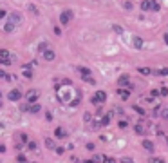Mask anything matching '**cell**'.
Returning a JSON list of instances; mask_svg holds the SVG:
<instances>
[{
    "label": "cell",
    "instance_id": "6da1fadb",
    "mask_svg": "<svg viewBox=\"0 0 168 163\" xmlns=\"http://www.w3.org/2000/svg\"><path fill=\"white\" fill-rule=\"evenodd\" d=\"M22 25V15L18 13V11H11L9 15H7V20H5V24H4V33H13L14 29H18Z\"/></svg>",
    "mask_w": 168,
    "mask_h": 163
},
{
    "label": "cell",
    "instance_id": "7a4b0ae2",
    "mask_svg": "<svg viewBox=\"0 0 168 163\" xmlns=\"http://www.w3.org/2000/svg\"><path fill=\"white\" fill-rule=\"evenodd\" d=\"M16 60V56L13 53H9L7 49H0V64L2 65H13Z\"/></svg>",
    "mask_w": 168,
    "mask_h": 163
},
{
    "label": "cell",
    "instance_id": "3957f363",
    "mask_svg": "<svg viewBox=\"0 0 168 163\" xmlns=\"http://www.w3.org/2000/svg\"><path fill=\"white\" fill-rule=\"evenodd\" d=\"M105 102H107V93L105 91H96L90 96V103H94V105H103Z\"/></svg>",
    "mask_w": 168,
    "mask_h": 163
},
{
    "label": "cell",
    "instance_id": "277c9868",
    "mask_svg": "<svg viewBox=\"0 0 168 163\" xmlns=\"http://www.w3.org/2000/svg\"><path fill=\"white\" fill-rule=\"evenodd\" d=\"M118 85H119L121 89H128V91H132V89H134V83L130 82L128 74H123V76H119V78H118Z\"/></svg>",
    "mask_w": 168,
    "mask_h": 163
},
{
    "label": "cell",
    "instance_id": "5b68a950",
    "mask_svg": "<svg viewBox=\"0 0 168 163\" xmlns=\"http://www.w3.org/2000/svg\"><path fill=\"white\" fill-rule=\"evenodd\" d=\"M25 102L27 103H38V98H40V91H36V89H29L25 94Z\"/></svg>",
    "mask_w": 168,
    "mask_h": 163
},
{
    "label": "cell",
    "instance_id": "8992f818",
    "mask_svg": "<svg viewBox=\"0 0 168 163\" xmlns=\"http://www.w3.org/2000/svg\"><path fill=\"white\" fill-rule=\"evenodd\" d=\"M22 96H24V94H22V91H20L18 87L11 89V91L7 93V100H9V102H20V100H22Z\"/></svg>",
    "mask_w": 168,
    "mask_h": 163
},
{
    "label": "cell",
    "instance_id": "52a82bcc",
    "mask_svg": "<svg viewBox=\"0 0 168 163\" xmlns=\"http://www.w3.org/2000/svg\"><path fill=\"white\" fill-rule=\"evenodd\" d=\"M71 20H72V11H71V9L62 11V15H60V24H62V25H67Z\"/></svg>",
    "mask_w": 168,
    "mask_h": 163
},
{
    "label": "cell",
    "instance_id": "ba28073f",
    "mask_svg": "<svg viewBox=\"0 0 168 163\" xmlns=\"http://www.w3.org/2000/svg\"><path fill=\"white\" fill-rule=\"evenodd\" d=\"M134 132H136V134H139V136H145V134L148 132V125H147L145 122H139V123H136Z\"/></svg>",
    "mask_w": 168,
    "mask_h": 163
},
{
    "label": "cell",
    "instance_id": "9c48e42d",
    "mask_svg": "<svg viewBox=\"0 0 168 163\" xmlns=\"http://www.w3.org/2000/svg\"><path fill=\"white\" fill-rule=\"evenodd\" d=\"M42 58H43L45 62H52V60L56 58V53H54L52 49H47V51H43V53H42Z\"/></svg>",
    "mask_w": 168,
    "mask_h": 163
},
{
    "label": "cell",
    "instance_id": "30bf717a",
    "mask_svg": "<svg viewBox=\"0 0 168 163\" xmlns=\"http://www.w3.org/2000/svg\"><path fill=\"white\" fill-rule=\"evenodd\" d=\"M22 76L31 80V78H33V67H31V65H27V64H25V65H22Z\"/></svg>",
    "mask_w": 168,
    "mask_h": 163
},
{
    "label": "cell",
    "instance_id": "8fae6325",
    "mask_svg": "<svg viewBox=\"0 0 168 163\" xmlns=\"http://www.w3.org/2000/svg\"><path fill=\"white\" fill-rule=\"evenodd\" d=\"M27 112H29V114H38V112H42V105H40V103H29Z\"/></svg>",
    "mask_w": 168,
    "mask_h": 163
},
{
    "label": "cell",
    "instance_id": "7c38bea8",
    "mask_svg": "<svg viewBox=\"0 0 168 163\" xmlns=\"http://www.w3.org/2000/svg\"><path fill=\"white\" fill-rule=\"evenodd\" d=\"M54 136H56L58 140H65L69 134H67V131H65L63 127H56V129H54Z\"/></svg>",
    "mask_w": 168,
    "mask_h": 163
},
{
    "label": "cell",
    "instance_id": "4fadbf2b",
    "mask_svg": "<svg viewBox=\"0 0 168 163\" xmlns=\"http://www.w3.org/2000/svg\"><path fill=\"white\" fill-rule=\"evenodd\" d=\"M16 143L27 145V143H29V136H27L25 132H18V134H16Z\"/></svg>",
    "mask_w": 168,
    "mask_h": 163
},
{
    "label": "cell",
    "instance_id": "5bb4252c",
    "mask_svg": "<svg viewBox=\"0 0 168 163\" xmlns=\"http://www.w3.org/2000/svg\"><path fill=\"white\" fill-rule=\"evenodd\" d=\"M78 73H80L81 78H85V76H92V71H90L89 67H78Z\"/></svg>",
    "mask_w": 168,
    "mask_h": 163
},
{
    "label": "cell",
    "instance_id": "9a60e30c",
    "mask_svg": "<svg viewBox=\"0 0 168 163\" xmlns=\"http://www.w3.org/2000/svg\"><path fill=\"white\" fill-rule=\"evenodd\" d=\"M118 96H119L121 100H128L130 91H128V89H121V87H119V89H118Z\"/></svg>",
    "mask_w": 168,
    "mask_h": 163
},
{
    "label": "cell",
    "instance_id": "2e32d148",
    "mask_svg": "<svg viewBox=\"0 0 168 163\" xmlns=\"http://www.w3.org/2000/svg\"><path fill=\"white\" fill-rule=\"evenodd\" d=\"M43 143H45V147H47L49 151H56V142H54V140L45 138V140H43Z\"/></svg>",
    "mask_w": 168,
    "mask_h": 163
},
{
    "label": "cell",
    "instance_id": "e0dca14e",
    "mask_svg": "<svg viewBox=\"0 0 168 163\" xmlns=\"http://www.w3.org/2000/svg\"><path fill=\"white\" fill-rule=\"evenodd\" d=\"M138 73H139V74H143V76H150V74H154V71H152L150 67H139V69H138Z\"/></svg>",
    "mask_w": 168,
    "mask_h": 163
},
{
    "label": "cell",
    "instance_id": "ac0fdd59",
    "mask_svg": "<svg viewBox=\"0 0 168 163\" xmlns=\"http://www.w3.org/2000/svg\"><path fill=\"white\" fill-rule=\"evenodd\" d=\"M150 7H152V0H143L141 2V9L143 11H150Z\"/></svg>",
    "mask_w": 168,
    "mask_h": 163
},
{
    "label": "cell",
    "instance_id": "d6986e66",
    "mask_svg": "<svg viewBox=\"0 0 168 163\" xmlns=\"http://www.w3.org/2000/svg\"><path fill=\"white\" fill-rule=\"evenodd\" d=\"M47 49H51V47H49V42H40V45H38V53L42 54V53L47 51Z\"/></svg>",
    "mask_w": 168,
    "mask_h": 163
},
{
    "label": "cell",
    "instance_id": "ffe728a7",
    "mask_svg": "<svg viewBox=\"0 0 168 163\" xmlns=\"http://www.w3.org/2000/svg\"><path fill=\"white\" fill-rule=\"evenodd\" d=\"M0 80H5V82H9V80H13V76H11V74H7V71L0 69Z\"/></svg>",
    "mask_w": 168,
    "mask_h": 163
},
{
    "label": "cell",
    "instance_id": "44dd1931",
    "mask_svg": "<svg viewBox=\"0 0 168 163\" xmlns=\"http://www.w3.org/2000/svg\"><path fill=\"white\" fill-rule=\"evenodd\" d=\"M134 47H136V49H141V47H143V38L134 36Z\"/></svg>",
    "mask_w": 168,
    "mask_h": 163
},
{
    "label": "cell",
    "instance_id": "7402d4cb",
    "mask_svg": "<svg viewBox=\"0 0 168 163\" xmlns=\"http://www.w3.org/2000/svg\"><path fill=\"white\" fill-rule=\"evenodd\" d=\"M143 149H147V151H154V143H152L150 140H143Z\"/></svg>",
    "mask_w": 168,
    "mask_h": 163
},
{
    "label": "cell",
    "instance_id": "603a6c76",
    "mask_svg": "<svg viewBox=\"0 0 168 163\" xmlns=\"http://www.w3.org/2000/svg\"><path fill=\"white\" fill-rule=\"evenodd\" d=\"M161 9V4L157 2V0H152V7H150V11H154V13H157Z\"/></svg>",
    "mask_w": 168,
    "mask_h": 163
},
{
    "label": "cell",
    "instance_id": "cb8c5ba5",
    "mask_svg": "<svg viewBox=\"0 0 168 163\" xmlns=\"http://www.w3.org/2000/svg\"><path fill=\"white\" fill-rule=\"evenodd\" d=\"M7 9L4 7V5H0V20H7Z\"/></svg>",
    "mask_w": 168,
    "mask_h": 163
},
{
    "label": "cell",
    "instance_id": "d4e9b609",
    "mask_svg": "<svg viewBox=\"0 0 168 163\" xmlns=\"http://www.w3.org/2000/svg\"><path fill=\"white\" fill-rule=\"evenodd\" d=\"M154 74H159V76H168V67H163L159 71H154Z\"/></svg>",
    "mask_w": 168,
    "mask_h": 163
},
{
    "label": "cell",
    "instance_id": "484cf974",
    "mask_svg": "<svg viewBox=\"0 0 168 163\" xmlns=\"http://www.w3.org/2000/svg\"><path fill=\"white\" fill-rule=\"evenodd\" d=\"M83 82H87V83H90V85H96V80H94V76H85V78H81Z\"/></svg>",
    "mask_w": 168,
    "mask_h": 163
},
{
    "label": "cell",
    "instance_id": "4316f807",
    "mask_svg": "<svg viewBox=\"0 0 168 163\" xmlns=\"http://www.w3.org/2000/svg\"><path fill=\"white\" fill-rule=\"evenodd\" d=\"M112 29H114L118 34H123V31H125V29H123L121 25H118V24H114V25H112Z\"/></svg>",
    "mask_w": 168,
    "mask_h": 163
},
{
    "label": "cell",
    "instance_id": "83f0119b",
    "mask_svg": "<svg viewBox=\"0 0 168 163\" xmlns=\"http://www.w3.org/2000/svg\"><path fill=\"white\" fill-rule=\"evenodd\" d=\"M83 120H85V123H90V122H92V114H90V112H85V114H83Z\"/></svg>",
    "mask_w": 168,
    "mask_h": 163
},
{
    "label": "cell",
    "instance_id": "f1b7e54d",
    "mask_svg": "<svg viewBox=\"0 0 168 163\" xmlns=\"http://www.w3.org/2000/svg\"><path fill=\"white\" fill-rule=\"evenodd\" d=\"M118 127H119V129H127V127H128V122H127V120H119Z\"/></svg>",
    "mask_w": 168,
    "mask_h": 163
},
{
    "label": "cell",
    "instance_id": "f546056e",
    "mask_svg": "<svg viewBox=\"0 0 168 163\" xmlns=\"http://www.w3.org/2000/svg\"><path fill=\"white\" fill-rule=\"evenodd\" d=\"M25 147H27L29 151H36V142H31V140H29V143H27Z\"/></svg>",
    "mask_w": 168,
    "mask_h": 163
},
{
    "label": "cell",
    "instance_id": "4dcf8cb0",
    "mask_svg": "<svg viewBox=\"0 0 168 163\" xmlns=\"http://www.w3.org/2000/svg\"><path fill=\"white\" fill-rule=\"evenodd\" d=\"M16 161L18 163H27V158H25L24 154H18V156H16Z\"/></svg>",
    "mask_w": 168,
    "mask_h": 163
},
{
    "label": "cell",
    "instance_id": "1f68e13d",
    "mask_svg": "<svg viewBox=\"0 0 168 163\" xmlns=\"http://www.w3.org/2000/svg\"><path fill=\"white\" fill-rule=\"evenodd\" d=\"M148 163H165V160H163V158H150Z\"/></svg>",
    "mask_w": 168,
    "mask_h": 163
},
{
    "label": "cell",
    "instance_id": "d6a6232c",
    "mask_svg": "<svg viewBox=\"0 0 168 163\" xmlns=\"http://www.w3.org/2000/svg\"><path fill=\"white\" fill-rule=\"evenodd\" d=\"M31 13H34V15H38V9H36V5H33V4H29V7H27Z\"/></svg>",
    "mask_w": 168,
    "mask_h": 163
},
{
    "label": "cell",
    "instance_id": "836d02e7",
    "mask_svg": "<svg viewBox=\"0 0 168 163\" xmlns=\"http://www.w3.org/2000/svg\"><path fill=\"white\" fill-rule=\"evenodd\" d=\"M159 94H161V93H159L157 89H152V91H150V96H152V98H157Z\"/></svg>",
    "mask_w": 168,
    "mask_h": 163
},
{
    "label": "cell",
    "instance_id": "e575fe53",
    "mask_svg": "<svg viewBox=\"0 0 168 163\" xmlns=\"http://www.w3.org/2000/svg\"><path fill=\"white\" fill-rule=\"evenodd\" d=\"M134 111H136L138 114H141V116H145V111H143L141 107H138V105H134Z\"/></svg>",
    "mask_w": 168,
    "mask_h": 163
},
{
    "label": "cell",
    "instance_id": "d590c367",
    "mask_svg": "<svg viewBox=\"0 0 168 163\" xmlns=\"http://www.w3.org/2000/svg\"><path fill=\"white\" fill-rule=\"evenodd\" d=\"M159 93H161V96H166L168 94V89L165 87V85H161V89H159Z\"/></svg>",
    "mask_w": 168,
    "mask_h": 163
},
{
    "label": "cell",
    "instance_id": "8d00e7d4",
    "mask_svg": "<svg viewBox=\"0 0 168 163\" xmlns=\"http://www.w3.org/2000/svg\"><path fill=\"white\" fill-rule=\"evenodd\" d=\"M123 7H125L127 11H130V9H132L134 5H132V2H125V4H123Z\"/></svg>",
    "mask_w": 168,
    "mask_h": 163
},
{
    "label": "cell",
    "instance_id": "74e56055",
    "mask_svg": "<svg viewBox=\"0 0 168 163\" xmlns=\"http://www.w3.org/2000/svg\"><path fill=\"white\" fill-rule=\"evenodd\" d=\"M54 152H56V154H63V152H65V149H63V147H56V151H54Z\"/></svg>",
    "mask_w": 168,
    "mask_h": 163
},
{
    "label": "cell",
    "instance_id": "f35d334b",
    "mask_svg": "<svg viewBox=\"0 0 168 163\" xmlns=\"http://www.w3.org/2000/svg\"><path fill=\"white\" fill-rule=\"evenodd\" d=\"M119 161H121V163H134V161H132V158H121Z\"/></svg>",
    "mask_w": 168,
    "mask_h": 163
},
{
    "label": "cell",
    "instance_id": "ab89813d",
    "mask_svg": "<svg viewBox=\"0 0 168 163\" xmlns=\"http://www.w3.org/2000/svg\"><path fill=\"white\" fill-rule=\"evenodd\" d=\"M54 34H56V36H60V34H62V29H60V27H58V25H56V27H54Z\"/></svg>",
    "mask_w": 168,
    "mask_h": 163
},
{
    "label": "cell",
    "instance_id": "60d3db41",
    "mask_svg": "<svg viewBox=\"0 0 168 163\" xmlns=\"http://www.w3.org/2000/svg\"><path fill=\"white\" fill-rule=\"evenodd\" d=\"M45 120H47V122H51V120H52V114H51V112H49V111H47V112H45Z\"/></svg>",
    "mask_w": 168,
    "mask_h": 163
},
{
    "label": "cell",
    "instance_id": "b9f144b4",
    "mask_svg": "<svg viewBox=\"0 0 168 163\" xmlns=\"http://www.w3.org/2000/svg\"><path fill=\"white\" fill-rule=\"evenodd\" d=\"M163 118H165V120H168V107H165V109H163Z\"/></svg>",
    "mask_w": 168,
    "mask_h": 163
},
{
    "label": "cell",
    "instance_id": "7bdbcfd3",
    "mask_svg": "<svg viewBox=\"0 0 168 163\" xmlns=\"http://www.w3.org/2000/svg\"><path fill=\"white\" fill-rule=\"evenodd\" d=\"M87 149L89 151H94V143H87Z\"/></svg>",
    "mask_w": 168,
    "mask_h": 163
},
{
    "label": "cell",
    "instance_id": "ee69618b",
    "mask_svg": "<svg viewBox=\"0 0 168 163\" xmlns=\"http://www.w3.org/2000/svg\"><path fill=\"white\" fill-rule=\"evenodd\" d=\"M5 152V145H0V154H4Z\"/></svg>",
    "mask_w": 168,
    "mask_h": 163
},
{
    "label": "cell",
    "instance_id": "f6af8a7d",
    "mask_svg": "<svg viewBox=\"0 0 168 163\" xmlns=\"http://www.w3.org/2000/svg\"><path fill=\"white\" fill-rule=\"evenodd\" d=\"M83 163H96V161H94V160L90 158V160H85V161H83Z\"/></svg>",
    "mask_w": 168,
    "mask_h": 163
},
{
    "label": "cell",
    "instance_id": "bcb514c9",
    "mask_svg": "<svg viewBox=\"0 0 168 163\" xmlns=\"http://www.w3.org/2000/svg\"><path fill=\"white\" fill-rule=\"evenodd\" d=\"M165 42H166V45H168V33H165Z\"/></svg>",
    "mask_w": 168,
    "mask_h": 163
},
{
    "label": "cell",
    "instance_id": "7dc6e473",
    "mask_svg": "<svg viewBox=\"0 0 168 163\" xmlns=\"http://www.w3.org/2000/svg\"><path fill=\"white\" fill-rule=\"evenodd\" d=\"M0 109H2V93H0Z\"/></svg>",
    "mask_w": 168,
    "mask_h": 163
}]
</instances>
